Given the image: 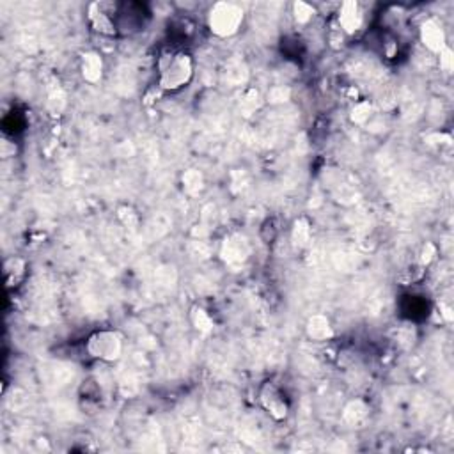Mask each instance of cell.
I'll return each mask as SVG.
<instances>
[{
    "mask_svg": "<svg viewBox=\"0 0 454 454\" xmlns=\"http://www.w3.org/2000/svg\"><path fill=\"white\" fill-rule=\"evenodd\" d=\"M158 82L161 93H178L192 84L196 76L194 57L183 50H167L158 57Z\"/></svg>",
    "mask_w": 454,
    "mask_h": 454,
    "instance_id": "cell-1",
    "label": "cell"
},
{
    "mask_svg": "<svg viewBox=\"0 0 454 454\" xmlns=\"http://www.w3.org/2000/svg\"><path fill=\"white\" fill-rule=\"evenodd\" d=\"M208 29L217 38H233L241 30L245 22V11L236 2H215L206 16Z\"/></svg>",
    "mask_w": 454,
    "mask_h": 454,
    "instance_id": "cell-2",
    "label": "cell"
},
{
    "mask_svg": "<svg viewBox=\"0 0 454 454\" xmlns=\"http://www.w3.org/2000/svg\"><path fill=\"white\" fill-rule=\"evenodd\" d=\"M86 352L94 361L116 364L124 353V335L116 328L94 331L86 339Z\"/></svg>",
    "mask_w": 454,
    "mask_h": 454,
    "instance_id": "cell-3",
    "label": "cell"
},
{
    "mask_svg": "<svg viewBox=\"0 0 454 454\" xmlns=\"http://www.w3.org/2000/svg\"><path fill=\"white\" fill-rule=\"evenodd\" d=\"M117 6L112 2H91L87 6V23L93 32L103 38H116L119 34V25L116 22Z\"/></svg>",
    "mask_w": 454,
    "mask_h": 454,
    "instance_id": "cell-4",
    "label": "cell"
},
{
    "mask_svg": "<svg viewBox=\"0 0 454 454\" xmlns=\"http://www.w3.org/2000/svg\"><path fill=\"white\" fill-rule=\"evenodd\" d=\"M259 405L275 422H284L288 420L289 413H291V406H289L288 398L284 392L281 391V387L274 382H265L259 387L258 392Z\"/></svg>",
    "mask_w": 454,
    "mask_h": 454,
    "instance_id": "cell-5",
    "label": "cell"
},
{
    "mask_svg": "<svg viewBox=\"0 0 454 454\" xmlns=\"http://www.w3.org/2000/svg\"><path fill=\"white\" fill-rule=\"evenodd\" d=\"M366 15L362 6L356 0H346L342 4L338 6L335 11V25L342 30V34L346 38L356 36L364 29Z\"/></svg>",
    "mask_w": 454,
    "mask_h": 454,
    "instance_id": "cell-6",
    "label": "cell"
},
{
    "mask_svg": "<svg viewBox=\"0 0 454 454\" xmlns=\"http://www.w3.org/2000/svg\"><path fill=\"white\" fill-rule=\"evenodd\" d=\"M251 254V247H248L247 238L241 234H229L225 236L220 247V258L224 259L225 265L229 267H240L248 259Z\"/></svg>",
    "mask_w": 454,
    "mask_h": 454,
    "instance_id": "cell-7",
    "label": "cell"
},
{
    "mask_svg": "<svg viewBox=\"0 0 454 454\" xmlns=\"http://www.w3.org/2000/svg\"><path fill=\"white\" fill-rule=\"evenodd\" d=\"M79 69L84 82L91 84V86H98L103 80V75H105V60H103V55L98 50H86L80 55Z\"/></svg>",
    "mask_w": 454,
    "mask_h": 454,
    "instance_id": "cell-8",
    "label": "cell"
},
{
    "mask_svg": "<svg viewBox=\"0 0 454 454\" xmlns=\"http://www.w3.org/2000/svg\"><path fill=\"white\" fill-rule=\"evenodd\" d=\"M419 39L420 43H422V46H425L428 52L435 53V55H439L446 46H449L447 45L446 30H443V27L440 25L439 20H433V18L420 23Z\"/></svg>",
    "mask_w": 454,
    "mask_h": 454,
    "instance_id": "cell-9",
    "label": "cell"
},
{
    "mask_svg": "<svg viewBox=\"0 0 454 454\" xmlns=\"http://www.w3.org/2000/svg\"><path fill=\"white\" fill-rule=\"evenodd\" d=\"M305 335L312 342H328L335 338L334 325L327 314H312L305 321Z\"/></svg>",
    "mask_w": 454,
    "mask_h": 454,
    "instance_id": "cell-10",
    "label": "cell"
},
{
    "mask_svg": "<svg viewBox=\"0 0 454 454\" xmlns=\"http://www.w3.org/2000/svg\"><path fill=\"white\" fill-rule=\"evenodd\" d=\"M369 413H371V406L364 399L356 398L345 405V408H342V420H345V425H348L349 428H359V426H362L368 420Z\"/></svg>",
    "mask_w": 454,
    "mask_h": 454,
    "instance_id": "cell-11",
    "label": "cell"
},
{
    "mask_svg": "<svg viewBox=\"0 0 454 454\" xmlns=\"http://www.w3.org/2000/svg\"><path fill=\"white\" fill-rule=\"evenodd\" d=\"M188 321H190L192 328L201 335H210L213 334L215 331V319L213 316L210 314L206 307L196 304L192 305L190 311H188Z\"/></svg>",
    "mask_w": 454,
    "mask_h": 454,
    "instance_id": "cell-12",
    "label": "cell"
},
{
    "mask_svg": "<svg viewBox=\"0 0 454 454\" xmlns=\"http://www.w3.org/2000/svg\"><path fill=\"white\" fill-rule=\"evenodd\" d=\"M289 240H291L295 251H304V248L309 247L312 240V224L307 217H298L293 222Z\"/></svg>",
    "mask_w": 454,
    "mask_h": 454,
    "instance_id": "cell-13",
    "label": "cell"
},
{
    "mask_svg": "<svg viewBox=\"0 0 454 454\" xmlns=\"http://www.w3.org/2000/svg\"><path fill=\"white\" fill-rule=\"evenodd\" d=\"M27 275V261L18 255H11L4 261V277L8 288H15L25 279Z\"/></svg>",
    "mask_w": 454,
    "mask_h": 454,
    "instance_id": "cell-14",
    "label": "cell"
},
{
    "mask_svg": "<svg viewBox=\"0 0 454 454\" xmlns=\"http://www.w3.org/2000/svg\"><path fill=\"white\" fill-rule=\"evenodd\" d=\"M204 185H206V180L199 169H187L181 174V188L187 196L197 197L204 190Z\"/></svg>",
    "mask_w": 454,
    "mask_h": 454,
    "instance_id": "cell-15",
    "label": "cell"
},
{
    "mask_svg": "<svg viewBox=\"0 0 454 454\" xmlns=\"http://www.w3.org/2000/svg\"><path fill=\"white\" fill-rule=\"evenodd\" d=\"M373 114H375V105H373L369 100H356V102H353L348 116L353 124H356V126H364V124L369 123Z\"/></svg>",
    "mask_w": 454,
    "mask_h": 454,
    "instance_id": "cell-16",
    "label": "cell"
},
{
    "mask_svg": "<svg viewBox=\"0 0 454 454\" xmlns=\"http://www.w3.org/2000/svg\"><path fill=\"white\" fill-rule=\"evenodd\" d=\"M263 102H265V96L259 93L258 89H247L243 96H241L240 112L243 114L245 117H251L252 114H255L259 109H261Z\"/></svg>",
    "mask_w": 454,
    "mask_h": 454,
    "instance_id": "cell-17",
    "label": "cell"
},
{
    "mask_svg": "<svg viewBox=\"0 0 454 454\" xmlns=\"http://www.w3.org/2000/svg\"><path fill=\"white\" fill-rule=\"evenodd\" d=\"M316 15H318V9H316V6L309 4V2L297 0V2L291 4V16H293L297 25H309Z\"/></svg>",
    "mask_w": 454,
    "mask_h": 454,
    "instance_id": "cell-18",
    "label": "cell"
},
{
    "mask_svg": "<svg viewBox=\"0 0 454 454\" xmlns=\"http://www.w3.org/2000/svg\"><path fill=\"white\" fill-rule=\"evenodd\" d=\"M291 89L288 86H274L265 96V102L270 103V105H282V103H288L291 100Z\"/></svg>",
    "mask_w": 454,
    "mask_h": 454,
    "instance_id": "cell-19",
    "label": "cell"
},
{
    "mask_svg": "<svg viewBox=\"0 0 454 454\" xmlns=\"http://www.w3.org/2000/svg\"><path fill=\"white\" fill-rule=\"evenodd\" d=\"M46 107H48V110L52 112V116H60V114H62V110L66 109V94H64V91L60 89V87L50 91Z\"/></svg>",
    "mask_w": 454,
    "mask_h": 454,
    "instance_id": "cell-20",
    "label": "cell"
},
{
    "mask_svg": "<svg viewBox=\"0 0 454 454\" xmlns=\"http://www.w3.org/2000/svg\"><path fill=\"white\" fill-rule=\"evenodd\" d=\"M117 217H119V220L123 222L126 227H130V229H135L137 224H139V215H137V211L130 206L119 208V211H117Z\"/></svg>",
    "mask_w": 454,
    "mask_h": 454,
    "instance_id": "cell-21",
    "label": "cell"
},
{
    "mask_svg": "<svg viewBox=\"0 0 454 454\" xmlns=\"http://www.w3.org/2000/svg\"><path fill=\"white\" fill-rule=\"evenodd\" d=\"M436 255V247L433 243H426L425 247H422V251H420V255H419V265L422 268L428 267L429 263H432L433 259H435Z\"/></svg>",
    "mask_w": 454,
    "mask_h": 454,
    "instance_id": "cell-22",
    "label": "cell"
},
{
    "mask_svg": "<svg viewBox=\"0 0 454 454\" xmlns=\"http://www.w3.org/2000/svg\"><path fill=\"white\" fill-rule=\"evenodd\" d=\"M439 59H440V69H442V72L446 73L453 72L454 59H453V50H450L449 46H446V48L439 53Z\"/></svg>",
    "mask_w": 454,
    "mask_h": 454,
    "instance_id": "cell-23",
    "label": "cell"
},
{
    "mask_svg": "<svg viewBox=\"0 0 454 454\" xmlns=\"http://www.w3.org/2000/svg\"><path fill=\"white\" fill-rule=\"evenodd\" d=\"M0 154L2 158H11L16 154V144L13 140H9L8 137H2V142H0Z\"/></svg>",
    "mask_w": 454,
    "mask_h": 454,
    "instance_id": "cell-24",
    "label": "cell"
}]
</instances>
